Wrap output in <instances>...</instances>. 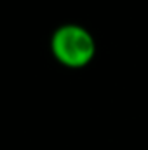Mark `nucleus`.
Returning a JSON list of instances; mask_svg holds the SVG:
<instances>
[{
    "mask_svg": "<svg viewBox=\"0 0 148 150\" xmlns=\"http://www.w3.org/2000/svg\"><path fill=\"white\" fill-rule=\"evenodd\" d=\"M51 51L61 65L68 68H82L94 58L96 44L85 28L78 25H63L52 33Z\"/></svg>",
    "mask_w": 148,
    "mask_h": 150,
    "instance_id": "1",
    "label": "nucleus"
}]
</instances>
